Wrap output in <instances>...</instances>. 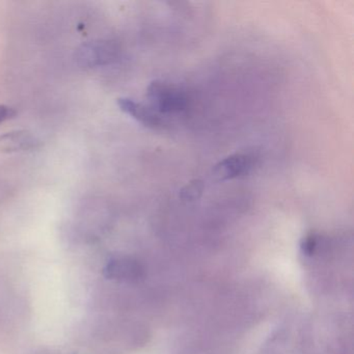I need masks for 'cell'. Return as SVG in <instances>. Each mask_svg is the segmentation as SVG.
I'll return each instance as SVG.
<instances>
[{
	"mask_svg": "<svg viewBox=\"0 0 354 354\" xmlns=\"http://www.w3.org/2000/svg\"><path fill=\"white\" fill-rule=\"evenodd\" d=\"M149 106L158 115L181 113L188 105L187 95L174 84L162 80L151 82L147 90Z\"/></svg>",
	"mask_w": 354,
	"mask_h": 354,
	"instance_id": "obj_1",
	"label": "cell"
},
{
	"mask_svg": "<svg viewBox=\"0 0 354 354\" xmlns=\"http://www.w3.org/2000/svg\"><path fill=\"white\" fill-rule=\"evenodd\" d=\"M120 53L119 46L113 41H96L82 45L76 53V59L84 67H99L117 62Z\"/></svg>",
	"mask_w": 354,
	"mask_h": 354,
	"instance_id": "obj_2",
	"label": "cell"
},
{
	"mask_svg": "<svg viewBox=\"0 0 354 354\" xmlns=\"http://www.w3.org/2000/svg\"><path fill=\"white\" fill-rule=\"evenodd\" d=\"M254 161L252 157L244 153L231 155L219 161L212 169V177L216 181H229L250 173Z\"/></svg>",
	"mask_w": 354,
	"mask_h": 354,
	"instance_id": "obj_3",
	"label": "cell"
},
{
	"mask_svg": "<svg viewBox=\"0 0 354 354\" xmlns=\"http://www.w3.org/2000/svg\"><path fill=\"white\" fill-rule=\"evenodd\" d=\"M107 279L123 283H136L144 275L142 265L129 257H117L111 259L104 269Z\"/></svg>",
	"mask_w": 354,
	"mask_h": 354,
	"instance_id": "obj_4",
	"label": "cell"
},
{
	"mask_svg": "<svg viewBox=\"0 0 354 354\" xmlns=\"http://www.w3.org/2000/svg\"><path fill=\"white\" fill-rule=\"evenodd\" d=\"M118 104L122 111L131 115L142 125L151 128V129H158V128L162 127L163 123L160 115L153 111L149 105L136 102L130 98H120L118 100Z\"/></svg>",
	"mask_w": 354,
	"mask_h": 354,
	"instance_id": "obj_5",
	"label": "cell"
},
{
	"mask_svg": "<svg viewBox=\"0 0 354 354\" xmlns=\"http://www.w3.org/2000/svg\"><path fill=\"white\" fill-rule=\"evenodd\" d=\"M40 145V140L26 130H14L0 136V151L3 153L32 151Z\"/></svg>",
	"mask_w": 354,
	"mask_h": 354,
	"instance_id": "obj_6",
	"label": "cell"
},
{
	"mask_svg": "<svg viewBox=\"0 0 354 354\" xmlns=\"http://www.w3.org/2000/svg\"><path fill=\"white\" fill-rule=\"evenodd\" d=\"M204 190V182L200 179H194L180 190L179 196L183 202H194L202 196Z\"/></svg>",
	"mask_w": 354,
	"mask_h": 354,
	"instance_id": "obj_7",
	"label": "cell"
},
{
	"mask_svg": "<svg viewBox=\"0 0 354 354\" xmlns=\"http://www.w3.org/2000/svg\"><path fill=\"white\" fill-rule=\"evenodd\" d=\"M16 115H17V113H16L15 109L6 106V105H0V124L8 121V120L13 119L16 117Z\"/></svg>",
	"mask_w": 354,
	"mask_h": 354,
	"instance_id": "obj_8",
	"label": "cell"
}]
</instances>
